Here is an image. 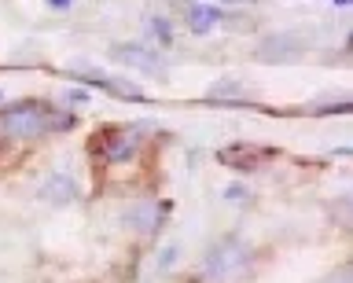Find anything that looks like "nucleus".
Segmentation results:
<instances>
[{
	"label": "nucleus",
	"mask_w": 353,
	"mask_h": 283,
	"mask_svg": "<svg viewBox=\"0 0 353 283\" xmlns=\"http://www.w3.org/2000/svg\"><path fill=\"white\" fill-rule=\"evenodd\" d=\"M52 4H55V8H66V4H70V0H52Z\"/></svg>",
	"instance_id": "9"
},
{
	"label": "nucleus",
	"mask_w": 353,
	"mask_h": 283,
	"mask_svg": "<svg viewBox=\"0 0 353 283\" xmlns=\"http://www.w3.org/2000/svg\"><path fill=\"white\" fill-rule=\"evenodd\" d=\"M77 78L88 81V85H99V89L110 92V96H121V100H143L140 92H132V85H125V81H110V78H103V74H96V70H77Z\"/></svg>",
	"instance_id": "4"
},
{
	"label": "nucleus",
	"mask_w": 353,
	"mask_h": 283,
	"mask_svg": "<svg viewBox=\"0 0 353 283\" xmlns=\"http://www.w3.org/2000/svg\"><path fill=\"white\" fill-rule=\"evenodd\" d=\"M335 4H350V0H335Z\"/></svg>",
	"instance_id": "10"
},
{
	"label": "nucleus",
	"mask_w": 353,
	"mask_h": 283,
	"mask_svg": "<svg viewBox=\"0 0 353 283\" xmlns=\"http://www.w3.org/2000/svg\"><path fill=\"white\" fill-rule=\"evenodd\" d=\"M331 283H350V272H346V269L335 272V276H331Z\"/></svg>",
	"instance_id": "8"
},
{
	"label": "nucleus",
	"mask_w": 353,
	"mask_h": 283,
	"mask_svg": "<svg viewBox=\"0 0 353 283\" xmlns=\"http://www.w3.org/2000/svg\"><path fill=\"white\" fill-rule=\"evenodd\" d=\"M140 144H143V133H140V129H118V133L110 136L107 158H110V162H129V158L140 151Z\"/></svg>",
	"instance_id": "3"
},
{
	"label": "nucleus",
	"mask_w": 353,
	"mask_h": 283,
	"mask_svg": "<svg viewBox=\"0 0 353 283\" xmlns=\"http://www.w3.org/2000/svg\"><path fill=\"white\" fill-rule=\"evenodd\" d=\"M250 265V250L247 243H239V239H221V243L210 250V258H206V280H214V283H228V280H239L243 272H247Z\"/></svg>",
	"instance_id": "1"
},
{
	"label": "nucleus",
	"mask_w": 353,
	"mask_h": 283,
	"mask_svg": "<svg viewBox=\"0 0 353 283\" xmlns=\"http://www.w3.org/2000/svg\"><path fill=\"white\" fill-rule=\"evenodd\" d=\"M0 125H4V133L8 136H15V140H37L41 133H48L52 129V114L44 111L41 103H15V107H8L4 114H0Z\"/></svg>",
	"instance_id": "2"
},
{
	"label": "nucleus",
	"mask_w": 353,
	"mask_h": 283,
	"mask_svg": "<svg viewBox=\"0 0 353 283\" xmlns=\"http://www.w3.org/2000/svg\"><path fill=\"white\" fill-rule=\"evenodd\" d=\"M41 195H44L48 202L63 206V202H70V199H74V180H70V177H55V180H48V184L41 188Z\"/></svg>",
	"instance_id": "7"
},
{
	"label": "nucleus",
	"mask_w": 353,
	"mask_h": 283,
	"mask_svg": "<svg viewBox=\"0 0 353 283\" xmlns=\"http://www.w3.org/2000/svg\"><path fill=\"white\" fill-rule=\"evenodd\" d=\"M221 19H225V15H221L217 8H210V4H195L192 12H188V26H192L195 34H210V30H214V26L221 23Z\"/></svg>",
	"instance_id": "6"
},
{
	"label": "nucleus",
	"mask_w": 353,
	"mask_h": 283,
	"mask_svg": "<svg viewBox=\"0 0 353 283\" xmlns=\"http://www.w3.org/2000/svg\"><path fill=\"white\" fill-rule=\"evenodd\" d=\"M114 59L129 63V67H137V70H148V74H162V67L154 63L151 52H148V48H137V45H121V48H114Z\"/></svg>",
	"instance_id": "5"
}]
</instances>
